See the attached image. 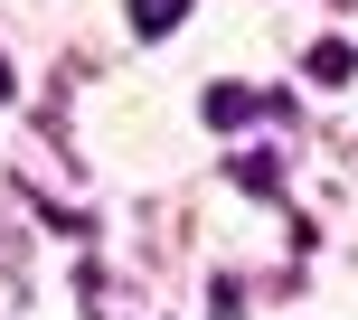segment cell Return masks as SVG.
I'll use <instances>...</instances> for the list:
<instances>
[{
    "mask_svg": "<svg viewBox=\"0 0 358 320\" xmlns=\"http://www.w3.org/2000/svg\"><path fill=\"white\" fill-rule=\"evenodd\" d=\"M198 113H208V132H245V123H264V113H292V94H255V85H208V94H198Z\"/></svg>",
    "mask_w": 358,
    "mask_h": 320,
    "instance_id": "6da1fadb",
    "label": "cell"
},
{
    "mask_svg": "<svg viewBox=\"0 0 358 320\" xmlns=\"http://www.w3.org/2000/svg\"><path fill=\"white\" fill-rule=\"evenodd\" d=\"M198 0H123V19H132V38H170L179 19H189Z\"/></svg>",
    "mask_w": 358,
    "mask_h": 320,
    "instance_id": "7a4b0ae2",
    "label": "cell"
},
{
    "mask_svg": "<svg viewBox=\"0 0 358 320\" xmlns=\"http://www.w3.org/2000/svg\"><path fill=\"white\" fill-rule=\"evenodd\" d=\"M236 189H245V198H273V189H283V160H273V151H245V160H236Z\"/></svg>",
    "mask_w": 358,
    "mask_h": 320,
    "instance_id": "3957f363",
    "label": "cell"
},
{
    "mask_svg": "<svg viewBox=\"0 0 358 320\" xmlns=\"http://www.w3.org/2000/svg\"><path fill=\"white\" fill-rule=\"evenodd\" d=\"M311 75H321V85H349V75H358V48H349V38H321V48H311Z\"/></svg>",
    "mask_w": 358,
    "mask_h": 320,
    "instance_id": "277c9868",
    "label": "cell"
}]
</instances>
